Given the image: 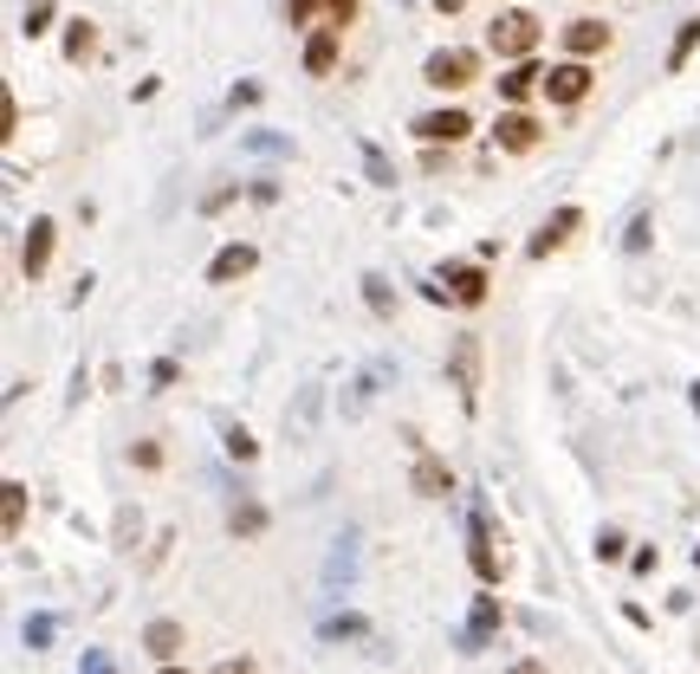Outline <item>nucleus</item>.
Instances as JSON below:
<instances>
[{
	"instance_id": "obj_4",
	"label": "nucleus",
	"mask_w": 700,
	"mask_h": 674,
	"mask_svg": "<svg viewBox=\"0 0 700 674\" xmlns=\"http://www.w3.org/2000/svg\"><path fill=\"white\" fill-rule=\"evenodd\" d=\"M590 91H597V71H590V59H558V66H545V104L577 111Z\"/></svg>"
},
{
	"instance_id": "obj_24",
	"label": "nucleus",
	"mask_w": 700,
	"mask_h": 674,
	"mask_svg": "<svg viewBox=\"0 0 700 674\" xmlns=\"http://www.w3.org/2000/svg\"><path fill=\"white\" fill-rule=\"evenodd\" d=\"M363 299H370V312H376V318H389V312H396V299H389V285H383L376 272L363 279Z\"/></svg>"
},
{
	"instance_id": "obj_26",
	"label": "nucleus",
	"mask_w": 700,
	"mask_h": 674,
	"mask_svg": "<svg viewBox=\"0 0 700 674\" xmlns=\"http://www.w3.org/2000/svg\"><path fill=\"white\" fill-rule=\"evenodd\" d=\"M318 7H325V0H285V26H305V33H312Z\"/></svg>"
},
{
	"instance_id": "obj_19",
	"label": "nucleus",
	"mask_w": 700,
	"mask_h": 674,
	"mask_svg": "<svg viewBox=\"0 0 700 674\" xmlns=\"http://www.w3.org/2000/svg\"><path fill=\"white\" fill-rule=\"evenodd\" d=\"M700 53V13L681 20V33H675V46H668V71H688V59Z\"/></svg>"
},
{
	"instance_id": "obj_20",
	"label": "nucleus",
	"mask_w": 700,
	"mask_h": 674,
	"mask_svg": "<svg viewBox=\"0 0 700 674\" xmlns=\"http://www.w3.org/2000/svg\"><path fill=\"white\" fill-rule=\"evenodd\" d=\"M506 622V609H499V597H474V629H467V642H481V636H493Z\"/></svg>"
},
{
	"instance_id": "obj_16",
	"label": "nucleus",
	"mask_w": 700,
	"mask_h": 674,
	"mask_svg": "<svg viewBox=\"0 0 700 674\" xmlns=\"http://www.w3.org/2000/svg\"><path fill=\"white\" fill-rule=\"evenodd\" d=\"M467 558H474V577H481V584H499V551H493V539H487V519H481V513H474V532H467Z\"/></svg>"
},
{
	"instance_id": "obj_15",
	"label": "nucleus",
	"mask_w": 700,
	"mask_h": 674,
	"mask_svg": "<svg viewBox=\"0 0 700 674\" xmlns=\"http://www.w3.org/2000/svg\"><path fill=\"white\" fill-rule=\"evenodd\" d=\"M409 486H416L421 499H441V493H454V473H448V461H434V454H416Z\"/></svg>"
},
{
	"instance_id": "obj_10",
	"label": "nucleus",
	"mask_w": 700,
	"mask_h": 674,
	"mask_svg": "<svg viewBox=\"0 0 700 674\" xmlns=\"http://www.w3.org/2000/svg\"><path fill=\"white\" fill-rule=\"evenodd\" d=\"M493 85H499V104H532V98H545V66L539 59H512Z\"/></svg>"
},
{
	"instance_id": "obj_12",
	"label": "nucleus",
	"mask_w": 700,
	"mask_h": 674,
	"mask_svg": "<svg viewBox=\"0 0 700 674\" xmlns=\"http://www.w3.org/2000/svg\"><path fill=\"white\" fill-rule=\"evenodd\" d=\"M260 267V247H247V240H227L221 254L208 260V285H240L247 272Z\"/></svg>"
},
{
	"instance_id": "obj_38",
	"label": "nucleus",
	"mask_w": 700,
	"mask_h": 674,
	"mask_svg": "<svg viewBox=\"0 0 700 674\" xmlns=\"http://www.w3.org/2000/svg\"><path fill=\"white\" fill-rule=\"evenodd\" d=\"M688 403H695V415H700V383H695V390H688Z\"/></svg>"
},
{
	"instance_id": "obj_27",
	"label": "nucleus",
	"mask_w": 700,
	"mask_h": 674,
	"mask_svg": "<svg viewBox=\"0 0 700 674\" xmlns=\"http://www.w3.org/2000/svg\"><path fill=\"white\" fill-rule=\"evenodd\" d=\"M131 461H137L143 473H162V448H156V441H137V448H131Z\"/></svg>"
},
{
	"instance_id": "obj_35",
	"label": "nucleus",
	"mask_w": 700,
	"mask_h": 674,
	"mask_svg": "<svg viewBox=\"0 0 700 674\" xmlns=\"http://www.w3.org/2000/svg\"><path fill=\"white\" fill-rule=\"evenodd\" d=\"M506 674H545V669H539V662H512Z\"/></svg>"
},
{
	"instance_id": "obj_18",
	"label": "nucleus",
	"mask_w": 700,
	"mask_h": 674,
	"mask_svg": "<svg viewBox=\"0 0 700 674\" xmlns=\"http://www.w3.org/2000/svg\"><path fill=\"white\" fill-rule=\"evenodd\" d=\"M0 526H7V539H20V532H26V486H20V480H7V486H0Z\"/></svg>"
},
{
	"instance_id": "obj_31",
	"label": "nucleus",
	"mask_w": 700,
	"mask_h": 674,
	"mask_svg": "<svg viewBox=\"0 0 700 674\" xmlns=\"http://www.w3.org/2000/svg\"><path fill=\"white\" fill-rule=\"evenodd\" d=\"M208 674H260V669H253V655H227V662H214Z\"/></svg>"
},
{
	"instance_id": "obj_28",
	"label": "nucleus",
	"mask_w": 700,
	"mask_h": 674,
	"mask_svg": "<svg viewBox=\"0 0 700 674\" xmlns=\"http://www.w3.org/2000/svg\"><path fill=\"white\" fill-rule=\"evenodd\" d=\"M357 20V0H325V26H350Z\"/></svg>"
},
{
	"instance_id": "obj_9",
	"label": "nucleus",
	"mask_w": 700,
	"mask_h": 674,
	"mask_svg": "<svg viewBox=\"0 0 700 674\" xmlns=\"http://www.w3.org/2000/svg\"><path fill=\"white\" fill-rule=\"evenodd\" d=\"M53 247H59V221H53V214H33L26 247H20V272H26V279H46V267H53Z\"/></svg>"
},
{
	"instance_id": "obj_5",
	"label": "nucleus",
	"mask_w": 700,
	"mask_h": 674,
	"mask_svg": "<svg viewBox=\"0 0 700 674\" xmlns=\"http://www.w3.org/2000/svg\"><path fill=\"white\" fill-rule=\"evenodd\" d=\"M493 143H499L506 156H532V149L545 143V124H539L526 104H506V111L493 117Z\"/></svg>"
},
{
	"instance_id": "obj_21",
	"label": "nucleus",
	"mask_w": 700,
	"mask_h": 674,
	"mask_svg": "<svg viewBox=\"0 0 700 674\" xmlns=\"http://www.w3.org/2000/svg\"><path fill=\"white\" fill-rule=\"evenodd\" d=\"M53 20H59V7H53V0H33V7H26V20H20V33H26V40H46V33H53Z\"/></svg>"
},
{
	"instance_id": "obj_29",
	"label": "nucleus",
	"mask_w": 700,
	"mask_h": 674,
	"mask_svg": "<svg viewBox=\"0 0 700 674\" xmlns=\"http://www.w3.org/2000/svg\"><path fill=\"white\" fill-rule=\"evenodd\" d=\"M20 131V104H13V91H0V136Z\"/></svg>"
},
{
	"instance_id": "obj_32",
	"label": "nucleus",
	"mask_w": 700,
	"mask_h": 674,
	"mask_svg": "<svg viewBox=\"0 0 700 674\" xmlns=\"http://www.w3.org/2000/svg\"><path fill=\"white\" fill-rule=\"evenodd\" d=\"M363 162H370V176H376V182H383V189H389V182H396V176H389V162H383V149H363Z\"/></svg>"
},
{
	"instance_id": "obj_36",
	"label": "nucleus",
	"mask_w": 700,
	"mask_h": 674,
	"mask_svg": "<svg viewBox=\"0 0 700 674\" xmlns=\"http://www.w3.org/2000/svg\"><path fill=\"white\" fill-rule=\"evenodd\" d=\"M434 7H441V13H461V7H467V0H434Z\"/></svg>"
},
{
	"instance_id": "obj_30",
	"label": "nucleus",
	"mask_w": 700,
	"mask_h": 674,
	"mask_svg": "<svg viewBox=\"0 0 700 674\" xmlns=\"http://www.w3.org/2000/svg\"><path fill=\"white\" fill-rule=\"evenodd\" d=\"M655 564H662V551H655V544H642V551L630 558V571H635V577H655Z\"/></svg>"
},
{
	"instance_id": "obj_2",
	"label": "nucleus",
	"mask_w": 700,
	"mask_h": 674,
	"mask_svg": "<svg viewBox=\"0 0 700 674\" xmlns=\"http://www.w3.org/2000/svg\"><path fill=\"white\" fill-rule=\"evenodd\" d=\"M421 85H428V91H467V85H481V53H474V46H441V53H428V59H421Z\"/></svg>"
},
{
	"instance_id": "obj_11",
	"label": "nucleus",
	"mask_w": 700,
	"mask_h": 674,
	"mask_svg": "<svg viewBox=\"0 0 700 674\" xmlns=\"http://www.w3.org/2000/svg\"><path fill=\"white\" fill-rule=\"evenodd\" d=\"M345 59V26H312L305 33V78H331Z\"/></svg>"
},
{
	"instance_id": "obj_14",
	"label": "nucleus",
	"mask_w": 700,
	"mask_h": 674,
	"mask_svg": "<svg viewBox=\"0 0 700 674\" xmlns=\"http://www.w3.org/2000/svg\"><path fill=\"white\" fill-rule=\"evenodd\" d=\"M182 642H189V636H182V622H176V616H156V622L143 629V649H149L156 662H176V655H182Z\"/></svg>"
},
{
	"instance_id": "obj_13",
	"label": "nucleus",
	"mask_w": 700,
	"mask_h": 674,
	"mask_svg": "<svg viewBox=\"0 0 700 674\" xmlns=\"http://www.w3.org/2000/svg\"><path fill=\"white\" fill-rule=\"evenodd\" d=\"M454 390H461V408L481 403V344L474 337L454 344Z\"/></svg>"
},
{
	"instance_id": "obj_39",
	"label": "nucleus",
	"mask_w": 700,
	"mask_h": 674,
	"mask_svg": "<svg viewBox=\"0 0 700 674\" xmlns=\"http://www.w3.org/2000/svg\"><path fill=\"white\" fill-rule=\"evenodd\" d=\"M695 571H700V544H695Z\"/></svg>"
},
{
	"instance_id": "obj_17",
	"label": "nucleus",
	"mask_w": 700,
	"mask_h": 674,
	"mask_svg": "<svg viewBox=\"0 0 700 674\" xmlns=\"http://www.w3.org/2000/svg\"><path fill=\"white\" fill-rule=\"evenodd\" d=\"M98 59V20H66V66H91Z\"/></svg>"
},
{
	"instance_id": "obj_7",
	"label": "nucleus",
	"mask_w": 700,
	"mask_h": 674,
	"mask_svg": "<svg viewBox=\"0 0 700 674\" xmlns=\"http://www.w3.org/2000/svg\"><path fill=\"white\" fill-rule=\"evenodd\" d=\"M610 46H617V33H610V20H597V13H584V20L564 26V59H603Z\"/></svg>"
},
{
	"instance_id": "obj_25",
	"label": "nucleus",
	"mask_w": 700,
	"mask_h": 674,
	"mask_svg": "<svg viewBox=\"0 0 700 674\" xmlns=\"http://www.w3.org/2000/svg\"><path fill=\"white\" fill-rule=\"evenodd\" d=\"M221 448H227V461H253V454H260V441H253L247 428H227V441H221Z\"/></svg>"
},
{
	"instance_id": "obj_3",
	"label": "nucleus",
	"mask_w": 700,
	"mask_h": 674,
	"mask_svg": "<svg viewBox=\"0 0 700 674\" xmlns=\"http://www.w3.org/2000/svg\"><path fill=\"white\" fill-rule=\"evenodd\" d=\"M474 131H481V124H474V111H461V104L421 111L416 124H409V136H416V143H428V149H454V143H467Z\"/></svg>"
},
{
	"instance_id": "obj_23",
	"label": "nucleus",
	"mask_w": 700,
	"mask_h": 674,
	"mask_svg": "<svg viewBox=\"0 0 700 674\" xmlns=\"http://www.w3.org/2000/svg\"><path fill=\"white\" fill-rule=\"evenodd\" d=\"M623 558H630V539H623L617 526H603V532H597V564H623Z\"/></svg>"
},
{
	"instance_id": "obj_22",
	"label": "nucleus",
	"mask_w": 700,
	"mask_h": 674,
	"mask_svg": "<svg viewBox=\"0 0 700 674\" xmlns=\"http://www.w3.org/2000/svg\"><path fill=\"white\" fill-rule=\"evenodd\" d=\"M227 532H234V539H260V532H267V513H260V506H234V513H227Z\"/></svg>"
},
{
	"instance_id": "obj_34",
	"label": "nucleus",
	"mask_w": 700,
	"mask_h": 674,
	"mask_svg": "<svg viewBox=\"0 0 700 674\" xmlns=\"http://www.w3.org/2000/svg\"><path fill=\"white\" fill-rule=\"evenodd\" d=\"M176 377H182V370H176V363H169V357H162V363H156V370H149V383H156V390H169V383H176Z\"/></svg>"
},
{
	"instance_id": "obj_6",
	"label": "nucleus",
	"mask_w": 700,
	"mask_h": 674,
	"mask_svg": "<svg viewBox=\"0 0 700 674\" xmlns=\"http://www.w3.org/2000/svg\"><path fill=\"white\" fill-rule=\"evenodd\" d=\"M441 285H448V299H454V305H467V312H481V305L493 299L487 260H448V267H441Z\"/></svg>"
},
{
	"instance_id": "obj_8",
	"label": "nucleus",
	"mask_w": 700,
	"mask_h": 674,
	"mask_svg": "<svg viewBox=\"0 0 700 674\" xmlns=\"http://www.w3.org/2000/svg\"><path fill=\"white\" fill-rule=\"evenodd\" d=\"M577 227H584V207L564 202L558 214H552V221H545V227H539V234L526 240V260H552L558 247H571V234H577Z\"/></svg>"
},
{
	"instance_id": "obj_33",
	"label": "nucleus",
	"mask_w": 700,
	"mask_h": 674,
	"mask_svg": "<svg viewBox=\"0 0 700 674\" xmlns=\"http://www.w3.org/2000/svg\"><path fill=\"white\" fill-rule=\"evenodd\" d=\"M26 642H33V649H46V642H53V616H39V622H26Z\"/></svg>"
},
{
	"instance_id": "obj_37",
	"label": "nucleus",
	"mask_w": 700,
	"mask_h": 674,
	"mask_svg": "<svg viewBox=\"0 0 700 674\" xmlns=\"http://www.w3.org/2000/svg\"><path fill=\"white\" fill-rule=\"evenodd\" d=\"M156 674H189V669H176V662H162V669H156Z\"/></svg>"
},
{
	"instance_id": "obj_1",
	"label": "nucleus",
	"mask_w": 700,
	"mask_h": 674,
	"mask_svg": "<svg viewBox=\"0 0 700 674\" xmlns=\"http://www.w3.org/2000/svg\"><path fill=\"white\" fill-rule=\"evenodd\" d=\"M539 40H545V20L539 13H526V7H499L487 26V53L499 66H512V59H532L539 53Z\"/></svg>"
}]
</instances>
